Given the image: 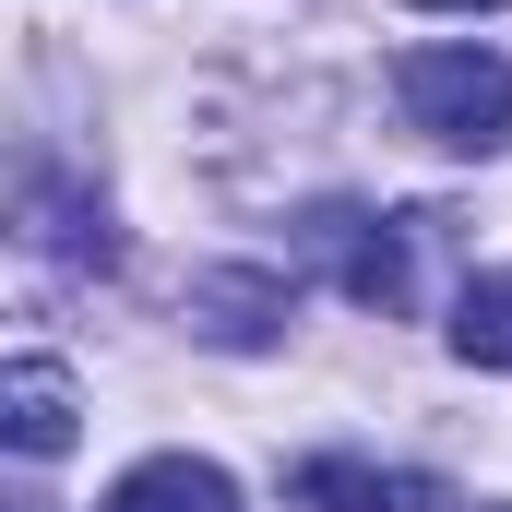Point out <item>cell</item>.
Wrapping results in <instances>:
<instances>
[{"instance_id": "6da1fadb", "label": "cell", "mask_w": 512, "mask_h": 512, "mask_svg": "<svg viewBox=\"0 0 512 512\" xmlns=\"http://www.w3.org/2000/svg\"><path fill=\"white\" fill-rule=\"evenodd\" d=\"M393 96H405V120L429 131V143H453V155H501L512 143V60H489V48H405L393 60Z\"/></svg>"}, {"instance_id": "7a4b0ae2", "label": "cell", "mask_w": 512, "mask_h": 512, "mask_svg": "<svg viewBox=\"0 0 512 512\" xmlns=\"http://www.w3.org/2000/svg\"><path fill=\"white\" fill-rule=\"evenodd\" d=\"M191 334L203 346H274L286 334V274H262V262H227V274H191Z\"/></svg>"}, {"instance_id": "3957f363", "label": "cell", "mask_w": 512, "mask_h": 512, "mask_svg": "<svg viewBox=\"0 0 512 512\" xmlns=\"http://www.w3.org/2000/svg\"><path fill=\"white\" fill-rule=\"evenodd\" d=\"M72 429H84V393H72L60 358H12V370H0V441H12V453L48 465V453H72Z\"/></svg>"}, {"instance_id": "277c9868", "label": "cell", "mask_w": 512, "mask_h": 512, "mask_svg": "<svg viewBox=\"0 0 512 512\" xmlns=\"http://www.w3.org/2000/svg\"><path fill=\"white\" fill-rule=\"evenodd\" d=\"M310 251L334 262V286L358 310H405V239L370 227V215H310Z\"/></svg>"}, {"instance_id": "5b68a950", "label": "cell", "mask_w": 512, "mask_h": 512, "mask_svg": "<svg viewBox=\"0 0 512 512\" xmlns=\"http://www.w3.org/2000/svg\"><path fill=\"white\" fill-rule=\"evenodd\" d=\"M96 512H239V477H227V465H191V453H155V465H131Z\"/></svg>"}, {"instance_id": "8992f818", "label": "cell", "mask_w": 512, "mask_h": 512, "mask_svg": "<svg viewBox=\"0 0 512 512\" xmlns=\"http://www.w3.org/2000/svg\"><path fill=\"white\" fill-rule=\"evenodd\" d=\"M417 501H429L417 477L346 465V453H322V465H298V477H286V512H417Z\"/></svg>"}, {"instance_id": "52a82bcc", "label": "cell", "mask_w": 512, "mask_h": 512, "mask_svg": "<svg viewBox=\"0 0 512 512\" xmlns=\"http://www.w3.org/2000/svg\"><path fill=\"white\" fill-rule=\"evenodd\" d=\"M24 227H36V251L60 262H120V239H108V203H84V191H48V179H24Z\"/></svg>"}, {"instance_id": "ba28073f", "label": "cell", "mask_w": 512, "mask_h": 512, "mask_svg": "<svg viewBox=\"0 0 512 512\" xmlns=\"http://www.w3.org/2000/svg\"><path fill=\"white\" fill-rule=\"evenodd\" d=\"M453 358H477V370H512V274H477V286L453 298Z\"/></svg>"}, {"instance_id": "9c48e42d", "label": "cell", "mask_w": 512, "mask_h": 512, "mask_svg": "<svg viewBox=\"0 0 512 512\" xmlns=\"http://www.w3.org/2000/svg\"><path fill=\"white\" fill-rule=\"evenodd\" d=\"M417 12H501V0H417Z\"/></svg>"}]
</instances>
